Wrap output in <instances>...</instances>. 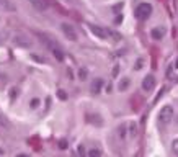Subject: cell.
Instances as JSON below:
<instances>
[{
	"label": "cell",
	"instance_id": "6da1fadb",
	"mask_svg": "<svg viewBox=\"0 0 178 157\" xmlns=\"http://www.w3.org/2000/svg\"><path fill=\"white\" fill-rule=\"evenodd\" d=\"M36 34H38V38H41V39H43V43H44L46 46H48V49H49L51 52H53V56L56 57L57 61H62V59H64V54H62V51L59 49V46H57L54 41H51L49 38L43 36L41 33H36Z\"/></svg>",
	"mask_w": 178,
	"mask_h": 157
},
{
	"label": "cell",
	"instance_id": "7a4b0ae2",
	"mask_svg": "<svg viewBox=\"0 0 178 157\" xmlns=\"http://www.w3.org/2000/svg\"><path fill=\"white\" fill-rule=\"evenodd\" d=\"M150 13H152V5H150V3L142 2V3L137 5V8H136L137 20H147L149 16H150Z\"/></svg>",
	"mask_w": 178,
	"mask_h": 157
},
{
	"label": "cell",
	"instance_id": "3957f363",
	"mask_svg": "<svg viewBox=\"0 0 178 157\" xmlns=\"http://www.w3.org/2000/svg\"><path fill=\"white\" fill-rule=\"evenodd\" d=\"M159 120H160L162 124L172 123V120H173V108H172L170 105H165V107L160 110V113H159Z\"/></svg>",
	"mask_w": 178,
	"mask_h": 157
},
{
	"label": "cell",
	"instance_id": "277c9868",
	"mask_svg": "<svg viewBox=\"0 0 178 157\" xmlns=\"http://www.w3.org/2000/svg\"><path fill=\"white\" fill-rule=\"evenodd\" d=\"M61 30H62V33L66 34L67 39H70V41H77V33H75V30H74L70 25H69V23H62Z\"/></svg>",
	"mask_w": 178,
	"mask_h": 157
},
{
	"label": "cell",
	"instance_id": "5b68a950",
	"mask_svg": "<svg viewBox=\"0 0 178 157\" xmlns=\"http://www.w3.org/2000/svg\"><path fill=\"white\" fill-rule=\"evenodd\" d=\"M154 87H155V79H154L152 75L144 77V80H142V89H144L146 92H150Z\"/></svg>",
	"mask_w": 178,
	"mask_h": 157
},
{
	"label": "cell",
	"instance_id": "8992f818",
	"mask_svg": "<svg viewBox=\"0 0 178 157\" xmlns=\"http://www.w3.org/2000/svg\"><path fill=\"white\" fill-rule=\"evenodd\" d=\"M103 85H105V80L103 79H95L93 82H91V87H90V90H91V94H100L101 89H103Z\"/></svg>",
	"mask_w": 178,
	"mask_h": 157
},
{
	"label": "cell",
	"instance_id": "52a82bcc",
	"mask_svg": "<svg viewBox=\"0 0 178 157\" xmlns=\"http://www.w3.org/2000/svg\"><path fill=\"white\" fill-rule=\"evenodd\" d=\"M28 2H30L33 5V8L38 10V11H44L48 8V2H46V0H28Z\"/></svg>",
	"mask_w": 178,
	"mask_h": 157
},
{
	"label": "cell",
	"instance_id": "ba28073f",
	"mask_svg": "<svg viewBox=\"0 0 178 157\" xmlns=\"http://www.w3.org/2000/svg\"><path fill=\"white\" fill-rule=\"evenodd\" d=\"M90 30L93 31V34L95 36H98L100 39H106L108 38V33L103 30V28H100V26H95V25H90Z\"/></svg>",
	"mask_w": 178,
	"mask_h": 157
},
{
	"label": "cell",
	"instance_id": "9c48e42d",
	"mask_svg": "<svg viewBox=\"0 0 178 157\" xmlns=\"http://www.w3.org/2000/svg\"><path fill=\"white\" fill-rule=\"evenodd\" d=\"M152 36L155 39H162L163 38V30H160V28H154V30H152Z\"/></svg>",
	"mask_w": 178,
	"mask_h": 157
},
{
	"label": "cell",
	"instance_id": "30bf717a",
	"mask_svg": "<svg viewBox=\"0 0 178 157\" xmlns=\"http://www.w3.org/2000/svg\"><path fill=\"white\" fill-rule=\"evenodd\" d=\"M30 107H31L33 110H36V108L39 107V100H38V98H33V100L30 102Z\"/></svg>",
	"mask_w": 178,
	"mask_h": 157
},
{
	"label": "cell",
	"instance_id": "8fae6325",
	"mask_svg": "<svg viewBox=\"0 0 178 157\" xmlns=\"http://www.w3.org/2000/svg\"><path fill=\"white\" fill-rule=\"evenodd\" d=\"M57 97H59L61 100H67V94L64 90H57Z\"/></svg>",
	"mask_w": 178,
	"mask_h": 157
},
{
	"label": "cell",
	"instance_id": "7c38bea8",
	"mask_svg": "<svg viewBox=\"0 0 178 157\" xmlns=\"http://www.w3.org/2000/svg\"><path fill=\"white\" fill-rule=\"evenodd\" d=\"M128 87H129V80L124 79V82L119 84V90H124V89H128Z\"/></svg>",
	"mask_w": 178,
	"mask_h": 157
},
{
	"label": "cell",
	"instance_id": "4fadbf2b",
	"mask_svg": "<svg viewBox=\"0 0 178 157\" xmlns=\"http://www.w3.org/2000/svg\"><path fill=\"white\" fill-rule=\"evenodd\" d=\"M172 149H173V154L178 155V139H175L173 144H172Z\"/></svg>",
	"mask_w": 178,
	"mask_h": 157
},
{
	"label": "cell",
	"instance_id": "5bb4252c",
	"mask_svg": "<svg viewBox=\"0 0 178 157\" xmlns=\"http://www.w3.org/2000/svg\"><path fill=\"white\" fill-rule=\"evenodd\" d=\"M88 154H90V155H101V150H100V149H91Z\"/></svg>",
	"mask_w": 178,
	"mask_h": 157
},
{
	"label": "cell",
	"instance_id": "9a60e30c",
	"mask_svg": "<svg viewBox=\"0 0 178 157\" xmlns=\"http://www.w3.org/2000/svg\"><path fill=\"white\" fill-rule=\"evenodd\" d=\"M59 147L61 149H67V141H66V139H61V141H59Z\"/></svg>",
	"mask_w": 178,
	"mask_h": 157
},
{
	"label": "cell",
	"instance_id": "2e32d148",
	"mask_svg": "<svg viewBox=\"0 0 178 157\" xmlns=\"http://www.w3.org/2000/svg\"><path fill=\"white\" fill-rule=\"evenodd\" d=\"M0 124H2V126H8V121H5V118L2 115H0Z\"/></svg>",
	"mask_w": 178,
	"mask_h": 157
},
{
	"label": "cell",
	"instance_id": "e0dca14e",
	"mask_svg": "<svg viewBox=\"0 0 178 157\" xmlns=\"http://www.w3.org/2000/svg\"><path fill=\"white\" fill-rule=\"evenodd\" d=\"M80 77H82V79H85V77H87V72H85L83 69H80Z\"/></svg>",
	"mask_w": 178,
	"mask_h": 157
},
{
	"label": "cell",
	"instance_id": "ac0fdd59",
	"mask_svg": "<svg viewBox=\"0 0 178 157\" xmlns=\"http://www.w3.org/2000/svg\"><path fill=\"white\" fill-rule=\"evenodd\" d=\"M142 66V59H139V62H136V69H141Z\"/></svg>",
	"mask_w": 178,
	"mask_h": 157
},
{
	"label": "cell",
	"instance_id": "d6986e66",
	"mask_svg": "<svg viewBox=\"0 0 178 157\" xmlns=\"http://www.w3.org/2000/svg\"><path fill=\"white\" fill-rule=\"evenodd\" d=\"M78 152H80V154H82V155H83V154H85V149H83L82 146H80V147H78Z\"/></svg>",
	"mask_w": 178,
	"mask_h": 157
},
{
	"label": "cell",
	"instance_id": "ffe728a7",
	"mask_svg": "<svg viewBox=\"0 0 178 157\" xmlns=\"http://www.w3.org/2000/svg\"><path fill=\"white\" fill-rule=\"evenodd\" d=\"M173 66H175V69H178V59L175 61V64H173Z\"/></svg>",
	"mask_w": 178,
	"mask_h": 157
},
{
	"label": "cell",
	"instance_id": "44dd1931",
	"mask_svg": "<svg viewBox=\"0 0 178 157\" xmlns=\"http://www.w3.org/2000/svg\"><path fill=\"white\" fill-rule=\"evenodd\" d=\"M0 154H3V152H2V150H0Z\"/></svg>",
	"mask_w": 178,
	"mask_h": 157
}]
</instances>
